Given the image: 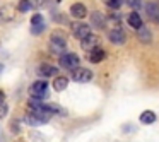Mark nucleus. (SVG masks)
<instances>
[{"label":"nucleus","mask_w":159,"mask_h":142,"mask_svg":"<svg viewBox=\"0 0 159 142\" xmlns=\"http://www.w3.org/2000/svg\"><path fill=\"white\" fill-rule=\"evenodd\" d=\"M65 48H67L65 34H63L62 31H55L52 34V38H50V50H52V53L62 57L63 52H65Z\"/></svg>","instance_id":"f257e3e1"},{"label":"nucleus","mask_w":159,"mask_h":142,"mask_svg":"<svg viewBox=\"0 0 159 142\" xmlns=\"http://www.w3.org/2000/svg\"><path fill=\"white\" fill-rule=\"evenodd\" d=\"M29 94H31L33 99L41 101L43 98L48 96V82H46L45 79H39V80H36V82H33L31 87H29Z\"/></svg>","instance_id":"f03ea898"},{"label":"nucleus","mask_w":159,"mask_h":142,"mask_svg":"<svg viewBox=\"0 0 159 142\" xmlns=\"http://www.w3.org/2000/svg\"><path fill=\"white\" fill-rule=\"evenodd\" d=\"M79 65H80V58L75 55V53H70V52H67V53H63L62 57H60V67L62 69H65V70H75V69H79Z\"/></svg>","instance_id":"7ed1b4c3"},{"label":"nucleus","mask_w":159,"mask_h":142,"mask_svg":"<svg viewBox=\"0 0 159 142\" xmlns=\"http://www.w3.org/2000/svg\"><path fill=\"white\" fill-rule=\"evenodd\" d=\"M72 34L79 39H84L86 36L91 34V26L86 22H72Z\"/></svg>","instance_id":"20e7f679"},{"label":"nucleus","mask_w":159,"mask_h":142,"mask_svg":"<svg viewBox=\"0 0 159 142\" xmlns=\"http://www.w3.org/2000/svg\"><path fill=\"white\" fill-rule=\"evenodd\" d=\"M72 79L75 82H89L93 79V72L89 69H86V67H79V69H75L72 72Z\"/></svg>","instance_id":"39448f33"},{"label":"nucleus","mask_w":159,"mask_h":142,"mask_svg":"<svg viewBox=\"0 0 159 142\" xmlns=\"http://www.w3.org/2000/svg\"><path fill=\"white\" fill-rule=\"evenodd\" d=\"M108 39H110V43H113V45H123V43L127 41V36H125V33L121 28H113L108 33Z\"/></svg>","instance_id":"423d86ee"},{"label":"nucleus","mask_w":159,"mask_h":142,"mask_svg":"<svg viewBox=\"0 0 159 142\" xmlns=\"http://www.w3.org/2000/svg\"><path fill=\"white\" fill-rule=\"evenodd\" d=\"M98 45H99V38H98L96 34H93V33H91L89 36H86L84 39H80V46H82V50H86L87 53L93 52L94 48H98Z\"/></svg>","instance_id":"0eeeda50"},{"label":"nucleus","mask_w":159,"mask_h":142,"mask_svg":"<svg viewBox=\"0 0 159 142\" xmlns=\"http://www.w3.org/2000/svg\"><path fill=\"white\" fill-rule=\"evenodd\" d=\"M145 14H147V17L152 22H157L159 24V5L156 2H147L145 4Z\"/></svg>","instance_id":"6e6552de"},{"label":"nucleus","mask_w":159,"mask_h":142,"mask_svg":"<svg viewBox=\"0 0 159 142\" xmlns=\"http://www.w3.org/2000/svg\"><path fill=\"white\" fill-rule=\"evenodd\" d=\"M89 26H93V28H96V29H104L106 28V17H104L101 12L94 11L93 14H91V24Z\"/></svg>","instance_id":"1a4fd4ad"},{"label":"nucleus","mask_w":159,"mask_h":142,"mask_svg":"<svg viewBox=\"0 0 159 142\" xmlns=\"http://www.w3.org/2000/svg\"><path fill=\"white\" fill-rule=\"evenodd\" d=\"M70 16L75 17V19H84L87 16V7L84 4H80V2L72 4V5H70Z\"/></svg>","instance_id":"9d476101"},{"label":"nucleus","mask_w":159,"mask_h":142,"mask_svg":"<svg viewBox=\"0 0 159 142\" xmlns=\"http://www.w3.org/2000/svg\"><path fill=\"white\" fill-rule=\"evenodd\" d=\"M38 74L41 77H57L58 76V69L55 65H50V63H41L38 67Z\"/></svg>","instance_id":"9b49d317"},{"label":"nucleus","mask_w":159,"mask_h":142,"mask_svg":"<svg viewBox=\"0 0 159 142\" xmlns=\"http://www.w3.org/2000/svg\"><path fill=\"white\" fill-rule=\"evenodd\" d=\"M104 58H106V52H104L103 48H99V46L87 53V60H89L91 63H99V62H103Z\"/></svg>","instance_id":"f8f14e48"},{"label":"nucleus","mask_w":159,"mask_h":142,"mask_svg":"<svg viewBox=\"0 0 159 142\" xmlns=\"http://www.w3.org/2000/svg\"><path fill=\"white\" fill-rule=\"evenodd\" d=\"M67 86H69V77H65V76H57L55 79H53V89H55L57 93H62V91H65Z\"/></svg>","instance_id":"ddd939ff"},{"label":"nucleus","mask_w":159,"mask_h":142,"mask_svg":"<svg viewBox=\"0 0 159 142\" xmlns=\"http://www.w3.org/2000/svg\"><path fill=\"white\" fill-rule=\"evenodd\" d=\"M127 21H128V24H130V28H134V29H140L142 26H144V22H142V17L139 16V12H135V11L128 14Z\"/></svg>","instance_id":"4468645a"},{"label":"nucleus","mask_w":159,"mask_h":142,"mask_svg":"<svg viewBox=\"0 0 159 142\" xmlns=\"http://www.w3.org/2000/svg\"><path fill=\"white\" fill-rule=\"evenodd\" d=\"M137 38H139V41L145 43V45H149L152 41V34H151L147 26H142L140 29H137Z\"/></svg>","instance_id":"2eb2a0df"},{"label":"nucleus","mask_w":159,"mask_h":142,"mask_svg":"<svg viewBox=\"0 0 159 142\" xmlns=\"http://www.w3.org/2000/svg\"><path fill=\"white\" fill-rule=\"evenodd\" d=\"M139 120H140V123H144V125H152L156 121V113H154V111H151V110H145V111H142V113H140Z\"/></svg>","instance_id":"dca6fc26"},{"label":"nucleus","mask_w":159,"mask_h":142,"mask_svg":"<svg viewBox=\"0 0 159 142\" xmlns=\"http://www.w3.org/2000/svg\"><path fill=\"white\" fill-rule=\"evenodd\" d=\"M11 5H5L2 11H0V21H11L14 17V11H11Z\"/></svg>","instance_id":"f3484780"},{"label":"nucleus","mask_w":159,"mask_h":142,"mask_svg":"<svg viewBox=\"0 0 159 142\" xmlns=\"http://www.w3.org/2000/svg\"><path fill=\"white\" fill-rule=\"evenodd\" d=\"M31 7H33V4H31V0H19V4H17V11L19 12H28V11H31Z\"/></svg>","instance_id":"a211bd4d"},{"label":"nucleus","mask_w":159,"mask_h":142,"mask_svg":"<svg viewBox=\"0 0 159 142\" xmlns=\"http://www.w3.org/2000/svg\"><path fill=\"white\" fill-rule=\"evenodd\" d=\"M103 4L108 5L111 11H118V9L123 5V0H103Z\"/></svg>","instance_id":"6ab92c4d"},{"label":"nucleus","mask_w":159,"mask_h":142,"mask_svg":"<svg viewBox=\"0 0 159 142\" xmlns=\"http://www.w3.org/2000/svg\"><path fill=\"white\" fill-rule=\"evenodd\" d=\"M31 24H33V28H36V26H43L45 24V19H43V16L41 14H34L31 17Z\"/></svg>","instance_id":"aec40b11"},{"label":"nucleus","mask_w":159,"mask_h":142,"mask_svg":"<svg viewBox=\"0 0 159 142\" xmlns=\"http://www.w3.org/2000/svg\"><path fill=\"white\" fill-rule=\"evenodd\" d=\"M127 4H128V7H132L135 12H137L139 9L142 7V2H140V0H127Z\"/></svg>","instance_id":"412c9836"},{"label":"nucleus","mask_w":159,"mask_h":142,"mask_svg":"<svg viewBox=\"0 0 159 142\" xmlns=\"http://www.w3.org/2000/svg\"><path fill=\"white\" fill-rule=\"evenodd\" d=\"M7 111H9L7 104H5V103H0V118H4L5 115H7Z\"/></svg>","instance_id":"4be33fe9"},{"label":"nucleus","mask_w":159,"mask_h":142,"mask_svg":"<svg viewBox=\"0 0 159 142\" xmlns=\"http://www.w3.org/2000/svg\"><path fill=\"white\" fill-rule=\"evenodd\" d=\"M43 31H45V24H43V26H36V28L31 29L33 34H39V33H43Z\"/></svg>","instance_id":"5701e85b"},{"label":"nucleus","mask_w":159,"mask_h":142,"mask_svg":"<svg viewBox=\"0 0 159 142\" xmlns=\"http://www.w3.org/2000/svg\"><path fill=\"white\" fill-rule=\"evenodd\" d=\"M46 2H48V0H34V4L38 5V7H39V5H43V4H46Z\"/></svg>","instance_id":"b1692460"},{"label":"nucleus","mask_w":159,"mask_h":142,"mask_svg":"<svg viewBox=\"0 0 159 142\" xmlns=\"http://www.w3.org/2000/svg\"><path fill=\"white\" fill-rule=\"evenodd\" d=\"M4 99H5V93L4 91H0V103H4Z\"/></svg>","instance_id":"393cba45"},{"label":"nucleus","mask_w":159,"mask_h":142,"mask_svg":"<svg viewBox=\"0 0 159 142\" xmlns=\"http://www.w3.org/2000/svg\"><path fill=\"white\" fill-rule=\"evenodd\" d=\"M0 72H2V65H0Z\"/></svg>","instance_id":"a878e982"}]
</instances>
